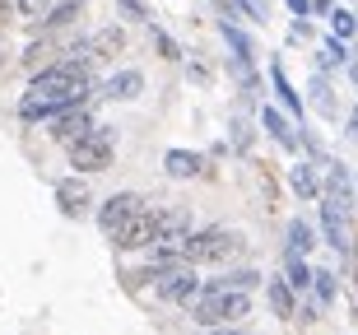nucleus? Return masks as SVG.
Listing matches in <instances>:
<instances>
[{
	"label": "nucleus",
	"mask_w": 358,
	"mask_h": 335,
	"mask_svg": "<svg viewBox=\"0 0 358 335\" xmlns=\"http://www.w3.org/2000/svg\"><path fill=\"white\" fill-rule=\"evenodd\" d=\"M149 38H154V47H159V52L168 56V61H182V47H177V42L168 38L163 28H154V19H149Z\"/></svg>",
	"instance_id": "c85d7f7f"
},
{
	"label": "nucleus",
	"mask_w": 358,
	"mask_h": 335,
	"mask_svg": "<svg viewBox=\"0 0 358 335\" xmlns=\"http://www.w3.org/2000/svg\"><path fill=\"white\" fill-rule=\"evenodd\" d=\"M270 84H275V94H279V103H284V108L293 112V117H303V94H298V89H293L289 84V75H284V66H270Z\"/></svg>",
	"instance_id": "412c9836"
},
{
	"label": "nucleus",
	"mask_w": 358,
	"mask_h": 335,
	"mask_svg": "<svg viewBox=\"0 0 358 335\" xmlns=\"http://www.w3.org/2000/svg\"><path fill=\"white\" fill-rule=\"evenodd\" d=\"M289 187L298 191L303 201L321 196V177H317V168H312V163H293V168H289Z\"/></svg>",
	"instance_id": "4be33fe9"
},
{
	"label": "nucleus",
	"mask_w": 358,
	"mask_h": 335,
	"mask_svg": "<svg viewBox=\"0 0 358 335\" xmlns=\"http://www.w3.org/2000/svg\"><path fill=\"white\" fill-rule=\"evenodd\" d=\"M261 131H266L279 149H298V131H293V121L284 117L279 108H270V103L261 108Z\"/></svg>",
	"instance_id": "2eb2a0df"
},
{
	"label": "nucleus",
	"mask_w": 358,
	"mask_h": 335,
	"mask_svg": "<svg viewBox=\"0 0 358 335\" xmlns=\"http://www.w3.org/2000/svg\"><path fill=\"white\" fill-rule=\"evenodd\" d=\"M284 284H289L293 294H307V284H312V266H307L303 256H289V275H284Z\"/></svg>",
	"instance_id": "a878e982"
},
{
	"label": "nucleus",
	"mask_w": 358,
	"mask_h": 335,
	"mask_svg": "<svg viewBox=\"0 0 358 335\" xmlns=\"http://www.w3.org/2000/svg\"><path fill=\"white\" fill-rule=\"evenodd\" d=\"M289 38H293V42H307V38H312V24H307V19H293Z\"/></svg>",
	"instance_id": "f704fd0d"
},
{
	"label": "nucleus",
	"mask_w": 358,
	"mask_h": 335,
	"mask_svg": "<svg viewBox=\"0 0 358 335\" xmlns=\"http://www.w3.org/2000/svg\"><path fill=\"white\" fill-rule=\"evenodd\" d=\"M149 280H154V294H159V298H168V303H182V308L200 294V275H196V266H186V261L154 270Z\"/></svg>",
	"instance_id": "39448f33"
},
{
	"label": "nucleus",
	"mask_w": 358,
	"mask_h": 335,
	"mask_svg": "<svg viewBox=\"0 0 358 335\" xmlns=\"http://www.w3.org/2000/svg\"><path fill=\"white\" fill-rule=\"evenodd\" d=\"M93 94L107 98V103H131V98L145 94V75H140V70H117V75H107Z\"/></svg>",
	"instance_id": "6e6552de"
},
{
	"label": "nucleus",
	"mask_w": 358,
	"mask_h": 335,
	"mask_svg": "<svg viewBox=\"0 0 358 335\" xmlns=\"http://www.w3.org/2000/svg\"><path fill=\"white\" fill-rule=\"evenodd\" d=\"M228 131H233V149H238V154H247V149H252V126H247L242 117L228 121Z\"/></svg>",
	"instance_id": "2f4dec72"
},
{
	"label": "nucleus",
	"mask_w": 358,
	"mask_h": 335,
	"mask_svg": "<svg viewBox=\"0 0 358 335\" xmlns=\"http://www.w3.org/2000/svg\"><path fill=\"white\" fill-rule=\"evenodd\" d=\"M317 247V228L307 224V219H293L289 224V256H307Z\"/></svg>",
	"instance_id": "5701e85b"
},
{
	"label": "nucleus",
	"mask_w": 358,
	"mask_h": 335,
	"mask_svg": "<svg viewBox=\"0 0 358 335\" xmlns=\"http://www.w3.org/2000/svg\"><path fill=\"white\" fill-rule=\"evenodd\" d=\"M5 10H10V5H5V0H0V14H5Z\"/></svg>",
	"instance_id": "ea45409f"
},
{
	"label": "nucleus",
	"mask_w": 358,
	"mask_h": 335,
	"mask_svg": "<svg viewBox=\"0 0 358 335\" xmlns=\"http://www.w3.org/2000/svg\"><path fill=\"white\" fill-rule=\"evenodd\" d=\"M163 168H168V177H177V182H191V177H205V173H210L205 154H196V149H168Z\"/></svg>",
	"instance_id": "4468645a"
},
{
	"label": "nucleus",
	"mask_w": 358,
	"mask_h": 335,
	"mask_svg": "<svg viewBox=\"0 0 358 335\" xmlns=\"http://www.w3.org/2000/svg\"><path fill=\"white\" fill-rule=\"evenodd\" d=\"M66 149H70V168H80V173H107L112 168V154H117V126L93 121L89 131Z\"/></svg>",
	"instance_id": "20e7f679"
},
{
	"label": "nucleus",
	"mask_w": 358,
	"mask_h": 335,
	"mask_svg": "<svg viewBox=\"0 0 358 335\" xmlns=\"http://www.w3.org/2000/svg\"><path fill=\"white\" fill-rule=\"evenodd\" d=\"M186 312H191V322L196 326H233L242 322V317H252V298L238 294V289H200L191 303H186Z\"/></svg>",
	"instance_id": "7ed1b4c3"
},
{
	"label": "nucleus",
	"mask_w": 358,
	"mask_h": 335,
	"mask_svg": "<svg viewBox=\"0 0 358 335\" xmlns=\"http://www.w3.org/2000/svg\"><path fill=\"white\" fill-rule=\"evenodd\" d=\"M219 33H224V42L233 47V56H247V61H256V42L247 38V33H242L233 19H219Z\"/></svg>",
	"instance_id": "b1692460"
},
{
	"label": "nucleus",
	"mask_w": 358,
	"mask_h": 335,
	"mask_svg": "<svg viewBox=\"0 0 358 335\" xmlns=\"http://www.w3.org/2000/svg\"><path fill=\"white\" fill-rule=\"evenodd\" d=\"M307 5H312V14H326V10H331V0H307Z\"/></svg>",
	"instance_id": "58836bf2"
},
{
	"label": "nucleus",
	"mask_w": 358,
	"mask_h": 335,
	"mask_svg": "<svg viewBox=\"0 0 358 335\" xmlns=\"http://www.w3.org/2000/svg\"><path fill=\"white\" fill-rule=\"evenodd\" d=\"M247 252V238H242L238 228H200V233H186L177 256H182L186 266H228V261H238Z\"/></svg>",
	"instance_id": "f03ea898"
},
{
	"label": "nucleus",
	"mask_w": 358,
	"mask_h": 335,
	"mask_svg": "<svg viewBox=\"0 0 358 335\" xmlns=\"http://www.w3.org/2000/svg\"><path fill=\"white\" fill-rule=\"evenodd\" d=\"M186 233H191V210H182V205H154V242L149 247H182Z\"/></svg>",
	"instance_id": "0eeeda50"
},
{
	"label": "nucleus",
	"mask_w": 358,
	"mask_h": 335,
	"mask_svg": "<svg viewBox=\"0 0 358 335\" xmlns=\"http://www.w3.org/2000/svg\"><path fill=\"white\" fill-rule=\"evenodd\" d=\"M261 270L242 266V270H224V275H214V280H200V289H238V294H252V289H261Z\"/></svg>",
	"instance_id": "dca6fc26"
},
{
	"label": "nucleus",
	"mask_w": 358,
	"mask_h": 335,
	"mask_svg": "<svg viewBox=\"0 0 358 335\" xmlns=\"http://www.w3.org/2000/svg\"><path fill=\"white\" fill-rule=\"evenodd\" d=\"M266 284V303H270V312L275 317H284V322H293V303H298V294H293L284 280H261Z\"/></svg>",
	"instance_id": "6ab92c4d"
},
{
	"label": "nucleus",
	"mask_w": 358,
	"mask_h": 335,
	"mask_svg": "<svg viewBox=\"0 0 358 335\" xmlns=\"http://www.w3.org/2000/svg\"><path fill=\"white\" fill-rule=\"evenodd\" d=\"M326 19H331V33H335V38H340V42H354V10H335V5H331V10H326Z\"/></svg>",
	"instance_id": "bb28decb"
},
{
	"label": "nucleus",
	"mask_w": 358,
	"mask_h": 335,
	"mask_svg": "<svg viewBox=\"0 0 358 335\" xmlns=\"http://www.w3.org/2000/svg\"><path fill=\"white\" fill-rule=\"evenodd\" d=\"M56 0H14V10L24 14V19H38V14H47Z\"/></svg>",
	"instance_id": "473e14b6"
},
{
	"label": "nucleus",
	"mask_w": 358,
	"mask_h": 335,
	"mask_svg": "<svg viewBox=\"0 0 358 335\" xmlns=\"http://www.w3.org/2000/svg\"><path fill=\"white\" fill-rule=\"evenodd\" d=\"M349 219H354V210H340L335 201L321 205V228H326V242H331L335 252L349 256Z\"/></svg>",
	"instance_id": "ddd939ff"
},
{
	"label": "nucleus",
	"mask_w": 358,
	"mask_h": 335,
	"mask_svg": "<svg viewBox=\"0 0 358 335\" xmlns=\"http://www.w3.org/2000/svg\"><path fill=\"white\" fill-rule=\"evenodd\" d=\"M56 52V42L47 38V42H33V47H28V56H24V66L28 70H38V66H47V56Z\"/></svg>",
	"instance_id": "7c9ffc66"
},
{
	"label": "nucleus",
	"mask_w": 358,
	"mask_h": 335,
	"mask_svg": "<svg viewBox=\"0 0 358 335\" xmlns=\"http://www.w3.org/2000/svg\"><path fill=\"white\" fill-rule=\"evenodd\" d=\"M56 205H61L66 219H84L89 205H93V191L84 187L80 177H61V182H56Z\"/></svg>",
	"instance_id": "1a4fd4ad"
},
{
	"label": "nucleus",
	"mask_w": 358,
	"mask_h": 335,
	"mask_svg": "<svg viewBox=\"0 0 358 335\" xmlns=\"http://www.w3.org/2000/svg\"><path fill=\"white\" fill-rule=\"evenodd\" d=\"M75 19H84V0H56L47 14H38V24L47 28V33H61V28H70Z\"/></svg>",
	"instance_id": "f3484780"
},
{
	"label": "nucleus",
	"mask_w": 358,
	"mask_h": 335,
	"mask_svg": "<svg viewBox=\"0 0 358 335\" xmlns=\"http://www.w3.org/2000/svg\"><path fill=\"white\" fill-rule=\"evenodd\" d=\"M238 5V14H247L252 24H266L270 19V0H233Z\"/></svg>",
	"instance_id": "c756f323"
},
{
	"label": "nucleus",
	"mask_w": 358,
	"mask_h": 335,
	"mask_svg": "<svg viewBox=\"0 0 358 335\" xmlns=\"http://www.w3.org/2000/svg\"><path fill=\"white\" fill-rule=\"evenodd\" d=\"M205 335H252V331H238V326H210Z\"/></svg>",
	"instance_id": "e433bc0d"
},
{
	"label": "nucleus",
	"mask_w": 358,
	"mask_h": 335,
	"mask_svg": "<svg viewBox=\"0 0 358 335\" xmlns=\"http://www.w3.org/2000/svg\"><path fill=\"white\" fill-rule=\"evenodd\" d=\"M326 201H335L340 210H354V168L349 163H326V187H321Z\"/></svg>",
	"instance_id": "9d476101"
},
{
	"label": "nucleus",
	"mask_w": 358,
	"mask_h": 335,
	"mask_svg": "<svg viewBox=\"0 0 358 335\" xmlns=\"http://www.w3.org/2000/svg\"><path fill=\"white\" fill-rule=\"evenodd\" d=\"M140 205H145V196H135V191H117V196H107V205L98 210V228L112 238V228H117L121 219H131Z\"/></svg>",
	"instance_id": "f8f14e48"
},
{
	"label": "nucleus",
	"mask_w": 358,
	"mask_h": 335,
	"mask_svg": "<svg viewBox=\"0 0 358 335\" xmlns=\"http://www.w3.org/2000/svg\"><path fill=\"white\" fill-rule=\"evenodd\" d=\"M312 108L326 121H340V103H335V89H331V80H326V70L312 75Z\"/></svg>",
	"instance_id": "aec40b11"
},
{
	"label": "nucleus",
	"mask_w": 358,
	"mask_h": 335,
	"mask_svg": "<svg viewBox=\"0 0 358 335\" xmlns=\"http://www.w3.org/2000/svg\"><path fill=\"white\" fill-rule=\"evenodd\" d=\"M121 47H126V28H121V24H107V28H98V33L89 38L93 61H107V56H117Z\"/></svg>",
	"instance_id": "a211bd4d"
},
{
	"label": "nucleus",
	"mask_w": 358,
	"mask_h": 335,
	"mask_svg": "<svg viewBox=\"0 0 358 335\" xmlns=\"http://www.w3.org/2000/svg\"><path fill=\"white\" fill-rule=\"evenodd\" d=\"M349 56H354V52H349V42H340V38H335V33H331V38L321 42V52H317V66H321V70L349 66Z\"/></svg>",
	"instance_id": "393cba45"
},
{
	"label": "nucleus",
	"mask_w": 358,
	"mask_h": 335,
	"mask_svg": "<svg viewBox=\"0 0 358 335\" xmlns=\"http://www.w3.org/2000/svg\"><path fill=\"white\" fill-rule=\"evenodd\" d=\"M89 126H93L89 108H66V112H56V117H52V131H47V135H52L56 145H75Z\"/></svg>",
	"instance_id": "9b49d317"
},
{
	"label": "nucleus",
	"mask_w": 358,
	"mask_h": 335,
	"mask_svg": "<svg viewBox=\"0 0 358 335\" xmlns=\"http://www.w3.org/2000/svg\"><path fill=\"white\" fill-rule=\"evenodd\" d=\"M89 98H93L89 75H75L61 61H47V66L33 70V84L19 98V117L24 121H52L56 112H66V108H84Z\"/></svg>",
	"instance_id": "f257e3e1"
},
{
	"label": "nucleus",
	"mask_w": 358,
	"mask_h": 335,
	"mask_svg": "<svg viewBox=\"0 0 358 335\" xmlns=\"http://www.w3.org/2000/svg\"><path fill=\"white\" fill-rule=\"evenodd\" d=\"M117 5H121L126 19H145V24H149V5H145V0H117Z\"/></svg>",
	"instance_id": "72a5a7b5"
},
{
	"label": "nucleus",
	"mask_w": 358,
	"mask_h": 335,
	"mask_svg": "<svg viewBox=\"0 0 358 335\" xmlns=\"http://www.w3.org/2000/svg\"><path fill=\"white\" fill-rule=\"evenodd\" d=\"M284 5H289L293 19H312V5H307V0H284Z\"/></svg>",
	"instance_id": "c9c22d12"
},
{
	"label": "nucleus",
	"mask_w": 358,
	"mask_h": 335,
	"mask_svg": "<svg viewBox=\"0 0 358 335\" xmlns=\"http://www.w3.org/2000/svg\"><path fill=\"white\" fill-rule=\"evenodd\" d=\"M154 205L159 201H145L131 219H121V224L112 228V247H117V252H145L149 242H154Z\"/></svg>",
	"instance_id": "423d86ee"
},
{
	"label": "nucleus",
	"mask_w": 358,
	"mask_h": 335,
	"mask_svg": "<svg viewBox=\"0 0 358 335\" xmlns=\"http://www.w3.org/2000/svg\"><path fill=\"white\" fill-rule=\"evenodd\" d=\"M307 289H317V303L331 308L335 303V270H312V284H307Z\"/></svg>",
	"instance_id": "cd10ccee"
},
{
	"label": "nucleus",
	"mask_w": 358,
	"mask_h": 335,
	"mask_svg": "<svg viewBox=\"0 0 358 335\" xmlns=\"http://www.w3.org/2000/svg\"><path fill=\"white\" fill-rule=\"evenodd\" d=\"M210 5H219V10H224V19H233V14H238V5H233V0H210Z\"/></svg>",
	"instance_id": "4c0bfd02"
}]
</instances>
